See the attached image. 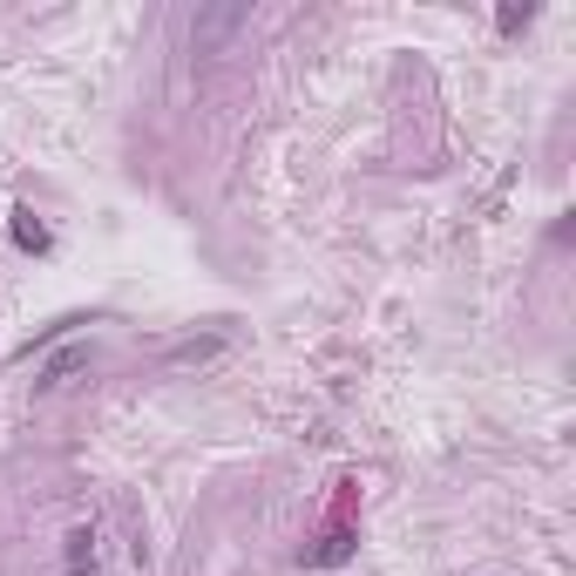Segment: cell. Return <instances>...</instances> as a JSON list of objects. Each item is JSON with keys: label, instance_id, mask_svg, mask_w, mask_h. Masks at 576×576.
Here are the masks:
<instances>
[{"label": "cell", "instance_id": "277c9868", "mask_svg": "<svg viewBox=\"0 0 576 576\" xmlns=\"http://www.w3.org/2000/svg\"><path fill=\"white\" fill-rule=\"evenodd\" d=\"M14 244H21V251H34V258H41V251H48V224H41V218H34V211H14Z\"/></svg>", "mask_w": 576, "mask_h": 576}, {"label": "cell", "instance_id": "7a4b0ae2", "mask_svg": "<svg viewBox=\"0 0 576 576\" xmlns=\"http://www.w3.org/2000/svg\"><path fill=\"white\" fill-rule=\"evenodd\" d=\"M82 366H88V346H69V353H55V359H48L41 374H34V394H55L69 374H82Z\"/></svg>", "mask_w": 576, "mask_h": 576}, {"label": "cell", "instance_id": "3957f363", "mask_svg": "<svg viewBox=\"0 0 576 576\" xmlns=\"http://www.w3.org/2000/svg\"><path fill=\"white\" fill-rule=\"evenodd\" d=\"M88 569H95V522L69 530V569L62 576H88Z\"/></svg>", "mask_w": 576, "mask_h": 576}, {"label": "cell", "instance_id": "5b68a950", "mask_svg": "<svg viewBox=\"0 0 576 576\" xmlns=\"http://www.w3.org/2000/svg\"><path fill=\"white\" fill-rule=\"evenodd\" d=\"M530 21H536V8H530V0H522V8H502V14H495V28H502V34H522Z\"/></svg>", "mask_w": 576, "mask_h": 576}, {"label": "cell", "instance_id": "6da1fadb", "mask_svg": "<svg viewBox=\"0 0 576 576\" xmlns=\"http://www.w3.org/2000/svg\"><path fill=\"white\" fill-rule=\"evenodd\" d=\"M251 21V0H224V8H203L197 21H190V41H197V55H211L218 41H231L238 28Z\"/></svg>", "mask_w": 576, "mask_h": 576}]
</instances>
